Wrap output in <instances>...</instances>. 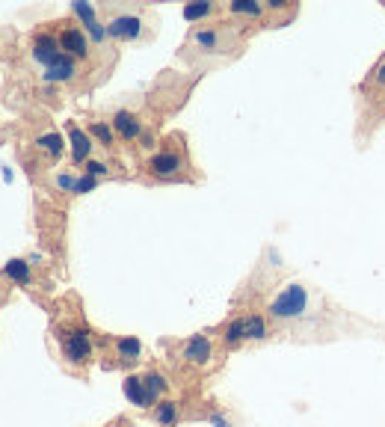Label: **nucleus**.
I'll return each mask as SVG.
<instances>
[{
    "label": "nucleus",
    "instance_id": "f257e3e1",
    "mask_svg": "<svg viewBox=\"0 0 385 427\" xmlns=\"http://www.w3.org/2000/svg\"><path fill=\"white\" fill-rule=\"evenodd\" d=\"M311 303H315V297H311V291L305 288V285L291 282V285H284L282 294L267 306V315L273 321H282V323L303 321V318L311 315Z\"/></svg>",
    "mask_w": 385,
    "mask_h": 427
},
{
    "label": "nucleus",
    "instance_id": "f03ea898",
    "mask_svg": "<svg viewBox=\"0 0 385 427\" xmlns=\"http://www.w3.org/2000/svg\"><path fill=\"white\" fill-rule=\"evenodd\" d=\"M63 359L68 365H89L92 359V335L89 330H83V326H75V330H65L63 333Z\"/></svg>",
    "mask_w": 385,
    "mask_h": 427
},
{
    "label": "nucleus",
    "instance_id": "7ed1b4c3",
    "mask_svg": "<svg viewBox=\"0 0 385 427\" xmlns=\"http://www.w3.org/2000/svg\"><path fill=\"white\" fill-rule=\"evenodd\" d=\"M60 48H63L65 56H71V60H87V56L92 54L87 30H80V27H75V24H65L60 30Z\"/></svg>",
    "mask_w": 385,
    "mask_h": 427
},
{
    "label": "nucleus",
    "instance_id": "20e7f679",
    "mask_svg": "<svg viewBox=\"0 0 385 427\" xmlns=\"http://www.w3.org/2000/svg\"><path fill=\"white\" fill-rule=\"evenodd\" d=\"M30 54H33V60H36V63H42L45 68H51V66L63 56L60 36H56V33H48V30L36 33V36H33V45H30Z\"/></svg>",
    "mask_w": 385,
    "mask_h": 427
},
{
    "label": "nucleus",
    "instance_id": "39448f33",
    "mask_svg": "<svg viewBox=\"0 0 385 427\" xmlns=\"http://www.w3.org/2000/svg\"><path fill=\"white\" fill-rule=\"evenodd\" d=\"M142 33H146V24H142V18L134 16V12H122V16L110 18V24H107V36L110 39L137 42V39H142Z\"/></svg>",
    "mask_w": 385,
    "mask_h": 427
},
{
    "label": "nucleus",
    "instance_id": "423d86ee",
    "mask_svg": "<svg viewBox=\"0 0 385 427\" xmlns=\"http://www.w3.org/2000/svg\"><path fill=\"white\" fill-rule=\"evenodd\" d=\"M181 169H184V154L175 149H163L158 154H151L149 161V173L154 178H175L181 175Z\"/></svg>",
    "mask_w": 385,
    "mask_h": 427
},
{
    "label": "nucleus",
    "instance_id": "0eeeda50",
    "mask_svg": "<svg viewBox=\"0 0 385 427\" xmlns=\"http://www.w3.org/2000/svg\"><path fill=\"white\" fill-rule=\"evenodd\" d=\"M210 356H213V345L208 335H193L181 350V359L193 368H205L210 362Z\"/></svg>",
    "mask_w": 385,
    "mask_h": 427
},
{
    "label": "nucleus",
    "instance_id": "6e6552de",
    "mask_svg": "<svg viewBox=\"0 0 385 427\" xmlns=\"http://www.w3.org/2000/svg\"><path fill=\"white\" fill-rule=\"evenodd\" d=\"M68 137H71V161H75V163H89L92 149H95L92 134H87L77 125H68Z\"/></svg>",
    "mask_w": 385,
    "mask_h": 427
},
{
    "label": "nucleus",
    "instance_id": "1a4fd4ad",
    "mask_svg": "<svg viewBox=\"0 0 385 427\" xmlns=\"http://www.w3.org/2000/svg\"><path fill=\"white\" fill-rule=\"evenodd\" d=\"M42 78H45L48 83H71V80L77 78V63L63 54L51 68H45V75H42Z\"/></svg>",
    "mask_w": 385,
    "mask_h": 427
},
{
    "label": "nucleus",
    "instance_id": "9d476101",
    "mask_svg": "<svg viewBox=\"0 0 385 427\" xmlns=\"http://www.w3.org/2000/svg\"><path fill=\"white\" fill-rule=\"evenodd\" d=\"M113 131H116L122 140H137V137H142V122L134 116L131 110H119L116 116H113Z\"/></svg>",
    "mask_w": 385,
    "mask_h": 427
},
{
    "label": "nucleus",
    "instance_id": "9b49d317",
    "mask_svg": "<svg viewBox=\"0 0 385 427\" xmlns=\"http://www.w3.org/2000/svg\"><path fill=\"white\" fill-rule=\"evenodd\" d=\"M190 42L196 48H202V51H220L222 48V30H217V27H198V30H193Z\"/></svg>",
    "mask_w": 385,
    "mask_h": 427
},
{
    "label": "nucleus",
    "instance_id": "f8f14e48",
    "mask_svg": "<svg viewBox=\"0 0 385 427\" xmlns=\"http://www.w3.org/2000/svg\"><path fill=\"white\" fill-rule=\"evenodd\" d=\"M142 383H146V392H149V401L151 404H160L163 395L169 392V380L160 371H149L146 377H142Z\"/></svg>",
    "mask_w": 385,
    "mask_h": 427
},
{
    "label": "nucleus",
    "instance_id": "ddd939ff",
    "mask_svg": "<svg viewBox=\"0 0 385 427\" xmlns=\"http://www.w3.org/2000/svg\"><path fill=\"white\" fill-rule=\"evenodd\" d=\"M125 395H127V401H131L134 407H151L142 377H125Z\"/></svg>",
    "mask_w": 385,
    "mask_h": 427
},
{
    "label": "nucleus",
    "instance_id": "4468645a",
    "mask_svg": "<svg viewBox=\"0 0 385 427\" xmlns=\"http://www.w3.org/2000/svg\"><path fill=\"white\" fill-rule=\"evenodd\" d=\"M33 146H36L39 151H45L48 158H63V151H65V142H63V137L56 134V131H48V134L36 137Z\"/></svg>",
    "mask_w": 385,
    "mask_h": 427
},
{
    "label": "nucleus",
    "instance_id": "2eb2a0df",
    "mask_svg": "<svg viewBox=\"0 0 385 427\" xmlns=\"http://www.w3.org/2000/svg\"><path fill=\"white\" fill-rule=\"evenodd\" d=\"M139 353H142L139 338H134V335H122V338H116V356H119L122 362H137Z\"/></svg>",
    "mask_w": 385,
    "mask_h": 427
},
{
    "label": "nucleus",
    "instance_id": "dca6fc26",
    "mask_svg": "<svg viewBox=\"0 0 385 427\" xmlns=\"http://www.w3.org/2000/svg\"><path fill=\"white\" fill-rule=\"evenodd\" d=\"M222 341H225L228 347H237V345H244V341H246V315L234 318L232 323L225 326V333H222Z\"/></svg>",
    "mask_w": 385,
    "mask_h": 427
},
{
    "label": "nucleus",
    "instance_id": "f3484780",
    "mask_svg": "<svg viewBox=\"0 0 385 427\" xmlns=\"http://www.w3.org/2000/svg\"><path fill=\"white\" fill-rule=\"evenodd\" d=\"M154 419H158V424H163V427H172L181 419V407L175 401H160L158 407H154Z\"/></svg>",
    "mask_w": 385,
    "mask_h": 427
},
{
    "label": "nucleus",
    "instance_id": "a211bd4d",
    "mask_svg": "<svg viewBox=\"0 0 385 427\" xmlns=\"http://www.w3.org/2000/svg\"><path fill=\"white\" fill-rule=\"evenodd\" d=\"M270 335V326L264 315H246V341H264Z\"/></svg>",
    "mask_w": 385,
    "mask_h": 427
},
{
    "label": "nucleus",
    "instance_id": "6ab92c4d",
    "mask_svg": "<svg viewBox=\"0 0 385 427\" xmlns=\"http://www.w3.org/2000/svg\"><path fill=\"white\" fill-rule=\"evenodd\" d=\"M4 273H6L12 282H18V285H30V279H33V273H30V264L21 261V259L9 261V264L4 267Z\"/></svg>",
    "mask_w": 385,
    "mask_h": 427
},
{
    "label": "nucleus",
    "instance_id": "aec40b11",
    "mask_svg": "<svg viewBox=\"0 0 385 427\" xmlns=\"http://www.w3.org/2000/svg\"><path fill=\"white\" fill-rule=\"evenodd\" d=\"M228 12H232V16H246V18H261V12H264V6H261V4H249V0H237V4H232V6H228Z\"/></svg>",
    "mask_w": 385,
    "mask_h": 427
},
{
    "label": "nucleus",
    "instance_id": "412c9836",
    "mask_svg": "<svg viewBox=\"0 0 385 427\" xmlns=\"http://www.w3.org/2000/svg\"><path fill=\"white\" fill-rule=\"evenodd\" d=\"M213 4H187L184 6V18L187 21H202V18H208V16H213Z\"/></svg>",
    "mask_w": 385,
    "mask_h": 427
},
{
    "label": "nucleus",
    "instance_id": "4be33fe9",
    "mask_svg": "<svg viewBox=\"0 0 385 427\" xmlns=\"http://www.w3.org/2000/svg\"><path fill=\"white\" fill-rule=\"evenodd\" d=\"M89 134L101 140L104 146H113V128H110V125H104V122H92V125H89Z\"/></svg>",
    "mask_w": 385,
    "mask_h": 427
},
{
    "label": "nucleus",
    "instance_id": "5701e85b",
    "mask_svg": "<svg viewBox=\"0 0 385 427\" xmlns=\"http://www.w3.org/2000/svg\"><path fill=\"white\" fill-rule=\"evenodd\" d=\"M95 187V178L92 175H83V178H77V184H75V193H87V190H92Z\"/></svg>",
    "mask_w": 385,
    "mask_h": 427
},
{
    "label": "nucleus",
    "instance_id": "b1692460",
    "mask_svg": "<svg viewBox=\"0 0 385 427\" xmlns=\"http://www.w3.org/2000/svg\"><path fill=\"white\" fill-rule=\"evenodd\" d=\"M104 173H107V163H98V161H89V163H87V175L98 178V175H104Z\"/></svg>",
    "mask_w": 385,
    "mask_h": 427
},
{
    "label": "nucleus",
    "instance_id": "393cba45",
    "mask_svg": "<svg viewBox=\"0 0 385 427\" xmlns=\"http://www.w3.org/2000/svg\"><path fill=\"white\" fill-rule=\"evenodd\" d=\"M374 83H377V87H385V60H382L379 68L374 71Z\"/></svg>",
    "mask_w": 385,
    "mask_h": 427
}]
</instances>
